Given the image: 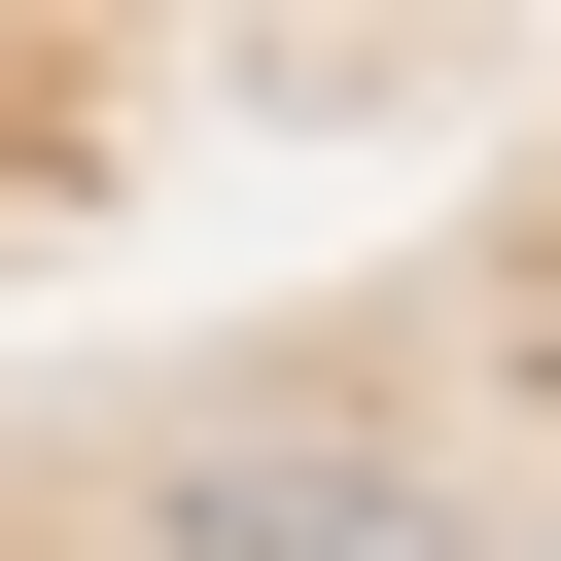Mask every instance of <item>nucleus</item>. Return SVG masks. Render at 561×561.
Instances as JSON below:
<instances>
[]
</instances>
